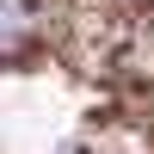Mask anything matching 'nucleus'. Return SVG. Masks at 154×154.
<instances>
[{"label":"nucleus","instance_id":"nucleus-1","mask_svg":"<svg viewBox=\"0 0 154 154\" xmlns=\"http://www.w3.org/2000/svg\"><path fill=\"white\" fill-rule=\"evenodd\" d=\"M31 25H37V6L31 0H0V56L31 43Z\"/></svg>","mask_w":154,"mask_h":154}]
</instances>
